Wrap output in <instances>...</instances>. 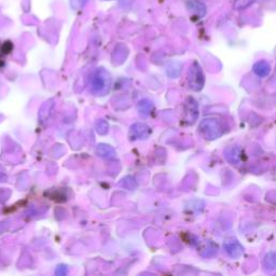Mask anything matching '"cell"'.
I'll return each mask as SVG.
<instances>
[{
	"instance_id": "obj_4",
	"label": "cell",
	"mask_w": 276,
	"mask_h": 276,
	"mask_svg": "<svg viewBox=\"0 0 276 276\" xmlns=\"http://www.w3.org/2000/svg\"><path fill=\"white\" fill-rule=\"evenodd\" d=\"M269 70H270V67L266 62H260L258 64H256V66H255V71L257 75L262 76V77L267 76L269 73Z\"/></svg>"
},
{
	"instance_id": "obj_2",
	"label": "cell",
	"mask_w": 276,
	"mask_h": 276,
	"mask_svg": "<svg viewBox=\"0 0 276 276\" xmlns=\"http://www.w3.org/2000/svg\"><path fill=\"white\" fill-rule=\"evenodd\" d=\"M150 128L145 124H135L130 131V136L132 139H145L150 135Z\"/></svg>"
},
{
	"instance_id": "obj_1",
	"label": "cell",
	"mask_w": 276,
	"mask_h": 276,
	"mask_svg": "<svg viewBox=\"0 0 276 276\" xmlns=\"http://www.w3.org/2000/svg\"><path fill=\"white\" fill-rule=\"evenodd\" d=\"M111 84V77L104 69H97L90 79V91L94 95L103 96L109 91Z\"/></svg>"
},
{
	"instance_id": "obj_3",
	"label": "cell",
	"mask_w": 276,
	"mask_h": 276,
	"mask_svg": "<svg viewBox=\"0 0 276 276\" xmlns=\"http://www.w3.org/2000/svg\"><path fill=\"white\" fill-rule=\"evenodd\" d=\"M96 152L100 157L106 158V159H114L115 156H116V153H115V151H114L112 147H110L106 144L98 145L97 148H96Z\"/></svg>"
},
{
	"instance_id": "obj_9",
	"label": "cell",
	"mask_w": 276,
	"mask_h": 276,
	"mask_svg": "<svg viewBox=\"0 0 276 276\" xmlns=\"http://www.w3.org/2000/svg\"><path fill=\"white\" fill-rule=\"evenodd\" d=\"M88 1L89 0H70V7L73 10H79L83 8Z\"/></svg>"
},
{
	"instance_id": "obj_8",
	"label": "cell",
	"mask_w": 276,
	"mask_h": 276,
	"mask_svg": "<svg viewBox=\"0 0 276 276\" xmlns=\"http://www.w3.org/2000/svg\"><path fill=\"white\" fill-rule=\"evenodd\" d=\"M96 130H97V132L100 133L101 135H105V134L108 132V124H107V122H106V121H104V120L97 121V123H96Z\"/></svg>"
},
{
	"instance_id": "obj_6",
	"label": "cell",
	"mask_w": 276,
	"mask_h": 276,
	"mask_svg": "<svg viewBox=\"0 0 276 276\" xmlns=\"http://www.w3.org/2000/svg\"><path fill=\"white\" fill-rule=\"evenodd\" d=\"M256 0H235L234 9L235 10H244L253 4Z\"/></svg>"
},
{
	"instance_id": "obj_7",
	"label": "cell",
	"mask_w": 276,
	"mask_h": 276,
	"mask_svg": "<svg viewBox=\"0 0 276 276\" xmlns=\"http://www.w3.org/2000/svg\"><path fill=\"white\" fill-rule=\"evenodd\" d=\"M189 9L194 10L195 13H200L201 15H204V13L202 11H200V8H205V5L203 3H201L199 1H196V0H192V1L189 2Z\"/></svg>"
},
{
	"instance_id": "obj_5",
	"label": "cell",
	"mask_w": 276,
	"mask_h": 276,
	"mask_svg": "<svg viewBox=\"0 0 276 276\" xmlns=\"http://www.w3.org/2000/svg\"><path fill=\"white\" fill-rule=\"evenodd\" d=\"M138 109H139L140 113H142L143 115H148L149 112L151 111V109H152V104L149 101H147V100L142 101V102L139 103Z\"/></svg>"
}]
</instances>
